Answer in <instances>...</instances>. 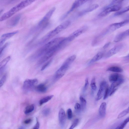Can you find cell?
Returning <instances> with one entry per match:
<instances>
[{
    "instance_id": "6da1fadb",
    "label": "cell",
    "mask_w": 129,
    "mask_h": 129,
    "mask_svg": "<svg viewBox=\"0 0 129 129\" xmlns=\"http://www.w3.org/2000/svg\"><path fill=\"white\" fill-rule=\"evenodd\" d=\"M64 38L58 37L53 39L38 49L32 55L31 58L35 59L43 56L50 49L58 45Z\"/></svg>"
},
{
    "instance_id": "7a4b0ae2",
    "label": "cell",
    "mask_w": 129,
    "mask_h": 129,
    "mask_svg": "<svg viewBox=\"0 0 129 129\" xmlns=\"http://www.w3.org/2000/svg\"><path fill=\"white\" fill-rule=\"evenodd\" d=\"M60 43L58 45L50 49L42 56V57L38 61V64L40 65L45 62L53 55L57 51L61 49L60 46Z\"/></svg>"
},
{
    "instance_id": "3957f363",
    "label": "cell",
    "mask_w": 129,
    "mask_h": 129,
    "mask_svg": "<svg viewBox=\"0 0 129 129\" xmlns=\"http://www.w3.org/2000/svg\"><path fill=\"white\" fill-rule=\"evenodd\" d=\"M129 21L128 20H126L120 22L111 24L106 28L101 34L104 36L109 33L113 32L124 26L128 23Z\"/></svg>"
},
{
    "instance_id": "277c9868",
    "label": "cell",
    "mask_w": 129,
    "mask_h": 129,
    "mask_svg": "<svg viewBox=\"0 0 129 129\" xmlns=\"http://www.w3.org/2000/svg\"><path fill=\"white\" fill-rule=\"evenodd\" d=\"M55 8L53 7L46 14L43 18L39 22L38 26L40 28L46 27L48 25L49 21L55 10Z\"/></svg>"
},
{
    "instance_id": "5b68a950",
    "label": "cell",
    "mask_w": 129,
    "mask_h": 129,
    "mask_svg": "<svg viewBox=\"0 0 129 129\" xmlns=\"http://www.w3.org/2000/svg\"><path fill=\"white\" fill-rule=\"evenodd\" d=\"M19 4L9 11L5 13L0 18V21H2L7 19L17 12L22 10Z\"/></svg>"
},
{
    "instance_id": "8992f818",
    "label": "cell",
    "mask_w": 129,
    "mask_h": 129,
    "mask_svg": "<svg viewBox=\"0 0 129 129\" xmlns=\"http://www.w3.org/2000/svg\"><path fill=\"white\" fill-rule=\"evenodd\" d=\"M38 83V81L37 79H27L23 83V88L25 91H29L31 90Z\"/></svg>"
},
{
    "instance_id": "52a82bcc",
    "label": "cell",
    "mask_w": 129,
    "mask_h": 129,
    "mask_svg": "<svg viewBox=\"0 0 129 129\" xmlns=\"http://www.w3.org/2000/svg\"><path fill=\"white\" fill-rule=\"evenodd\" d=\"M89 0H75L70 9L62 16L61 20L65 19L71 12Z\"/></svg>"
},
{
    "instance_id": "ba28073f",
    "label": "cell",
    "mask_w": 129,
    "mask_h": 129,
    "mask_svg": "<svg viewBox=\"0 0 129 129\" xmlns=\"http://www.w3.org/2000/svg\"><path fill=\"white\" fill-rule=\"evenodd\" d=\"M121 5L120 4H116L112 6H110L105 8L99 15V17H102L105 16L113 12L119 11L121 9Z\"/></svg>"
},
{
    "instance_id": "9c48e42d",
    "label": "cell",
    "mask_w": 129,
    "mask_h": 129,
    "mask_svg": "<svg viewBox=\"0 0 129 129\" xmlns=\"http://www.w3.org/2000/svg\"><path fill=\"white\" fill-rule=\"evenodd\" d=\"M71 23V22L69 20H67L63 22L54 29L51 31L52 34L54 36L61 31L67 28L70 25Z\"/></svg>"
},
{
    "instance_id": "30bf717a",
    "label": "cell",
    "mask_w": 129,
    "mask_h": 129,
    "mask_svg": "<svg viewBox=\"0 0 129 129\" xmlns=\"http://www.w3.org/2000/svg\"><path fill=\"white\" fill-rule=\"evenodd\" d=\"M69 67L63 64L61 66L56 72L54 76V79L58 80L65 74Z\"/></svg>"
},
{
    "instance_id": "8fae6325",
    "label": "cell",
    "mask_w": 129,
    "mask_h": 129,
    "mask_svg": "<svg viewBox=\"0 0 129 129\" xmlns=\"http://www.w3.org/2000/svg\"><path fill=\"white\" fill-rule=\"evenodd\" d=\"M87 29V27L86 26H84L81 27L74 32L70 36L67 37L68 39L69 40V41L71 42L75 38L85 32Z\"/></svg>"
},
{
    "instance_id": "7c38bea8",
    "label": "cell",
    "mask_w": 129,
    "mask_h": 129,
    "mask_svg": "<svg viewBox=\"0 0 129 129\" xmlns=\"http://www.w3.org/2000/svg\"><path fill=\"white\" fill-rule=\"evenodd\" d=\"M107 86V84L106 81H103L101 83L99 89L97 94V101L99 100L102 98Z\"/></svg>"
},
{
    "instance_id": "4fadbf2b",
    "label": "cell",
    "mask_w": 129,
    "mask_h": 129,
    "mask_svg": "<svg viewBox=\"0 0 129 129\" xmlns=\"http://www.w3.org/2000/svg\"><path fill=\"white\" fill-rule=\"evenodd\" d=\"M123 47L122 44H119L114 46L109 50L106 53L105 58H109L118 53L121 49Z\"/></svg>"
},
{
    "instance_id": "5bb4252c",
    "label": "cell",
    "mask_w": 129,
    "mask_h": 129,
    "mask_svg": "<svg viewBox=\"0 0 129 129\" xmlns=\"http://www.w3.org/2000/svg\"><path fill=\"white\" fill-rule=\"evenodd\" d=\"M21 17L20 14H17L13 16L7 22V25L10 27H14L18 23Z\"/></svg>"
},
{
    "instance_id": "9a60e30c",
    "label": "cell",
    "mask_w": 129,
    "mask_h": 129,
    "mask_svg": "<svg viewBox=\"0 0 129 129\" xmlns=\"http://www.w3.org/2000/svg\"><path fill=\"white\" fill-rule=\"evenodd\" d=\"M18 32V31H16L3 35L0 38V46L2 45L7 40L13 36Z\"/></svg>"
},
{
    "instance_id": "2e32d148",
    "label": "cell",
    "mask_w": 129,
    "mask_h": 129,
    "mask_svg": "<svg viewBox=\"0 0 129 129\" xmlns=\"http://www.w3.org/2000/svg\"><path fill=\"white\" fill-rule=\"evenodd\" d=\"M58 118L60 126L61 127L63 126L65 123L66 115L65 111L62 108H61L59 111Z\"/></svg>"
},
{
    "instance_id": "e0dca14e",
    "label": "cell",
    "mask_w": 129,
    "mask_h": 129,
    "mask_svg": "<svg viewBox=\"0 0 129 129\" xmlns=\"http://www.w3.org/2000/svg\"><path fill=\"white\" fill-rule=\"evenodd\" d=\"M129 30L128 29L117 35L115 37L114 41L118 42L123 40L129 36Z\"/></svg>"
},
{
    "instance_id": "ac0fdd59",
    "label": "cell",
    "mask_w": 129,
    "mask_h": 129,
    "mask_svg": "<svg viewBox=\"0 0 129 129\" xmlns=\"http://www.w3.org/2000/svg\"><path fill=\"white\" fill-rule=\"evenodd\" d=\"M99 5L97 4L92 5L80 12L79 14V15L80 16H82L87 12L94 10L97 9Z\"/></svg>"
},
{
    "instance_id": "d6986e66",
    "label": "cell",
    "mask_w": 129,
    "mask_h": 129,
    "mask_svg": "<svg viewBox=\"0 0 129 129\" xmlns=\"http://www.w3.org/2000/svg\"><path fill=\"white\" fill-rule=\"evenodd\" d=\"M104 55L102 52H100L94 55L89 61L88 64H90L96 62L101 59Z\"/></svg>"
},
{
    "instance_id": "ffe728a7",
    "label": "cell",
    "mask_w": 129,
    "mask_h": 129,
    "mask_svg": "<svg viewBox=\"0 0 129 129\" xmlns=\"http://www.w3.org/2000/svg\"><path fill=\"white\" fill-rule=\"evenodd\" d=\"M124 81L123 77L120 78L116 81L112 82L110 87L109 88V91L114 89H117L118 87Z\"/></svg>"
},
{
    "instance_id": "44dd1931",
    "label": "cell",
    "mask_w": 129,
    "mask_h": 129,
    "mask_svg": "<svg viewBox=\"0 0 129 129\" xmlns=\"http://www.w3.org/2000/svg\"><path fill=\"white\" fill-rule=\"evenodd\" d=\"M106 104L105 102L102 103L99 109V114L100 116L102 118L104 117L106 114Z\"/></svg>"
},
{
    "instance_id": "7402d4cb",
    "label": "cell",
    "mask_w": 129,
    "mask_h": 129,
    "mask_svg": "<svg viewBox=\"0 0 129 129\" xmlns=\"http://www.w3.org/2000/svg\"><path fill=\"white\" fill-rule=\"evenodd\" d=\"M123 77L121 75L117 74L114 73L111 75L109 77V80L111 82H113L117 81L120 78Z\"/></svg>"
},
{
    "instance_id": "603a6c76",
    "label": "cell",
    "mask_w": 129,
    "mask_h": 129,
    "mask_svg": "<svg viewBox=\"0 0 129 129\" xmlns=\"http://www.w3.org/2000/svg\"><path fill=\"white\" fill-rule=\"evenodd\" d=\"M47 87L43 84H41L37 85L36 89L38 91L41 92H45L47 90Z\"/></svg>"
},
{
    "instance_id": "cb8c5ba5",
    "label": "cell",
    "mask_w": 129,
    "mask_h": 129,
    "mask_svg": "<svg viewBox=\"0 0 129 129\" xmlns=\"http://www.w3.org/2000/svg\"><path fill=\"white\" fill-rule=\"evenodd\" d=\"M107 71L121 73L123 72V69L117 66H113L108 68L107 70Z\"/></svg>"
},
{
    "instance_id": "d4e9b609",
    "label": "cell",
    "mask_w": 129,
    "mask_h": 129,
    "mask_svg": "<svg viewBox=\"0 0 129 129\" xmlns=\"http://www.w3.org/2000/svg\"><path fill=\"white\" fill-rule=\"evenodd\" d=\"M76 58V55H73L68 58L63 63L69 66L75 60Z\"/></svg>"
},
{
    "instance_id": "484cf974",
    "label": "cell",
    "mask_w": 129,
    "mask_h": 129,
    "mask_svg": "<svg viewBox=\"0 0 129 129\" xmlns=\"http://www.w3.org/2000/svg\"><path fill=\"white\" fill-rule=\"evenodd\" d=\"M10 59L11 56H8L0 62V69L4 68Z\"/></svg>"
},
{
    "instance_id": "4316f807",
    "label": "cell",
    "mask_w": 129,
    "mask_h": 129,
    "mask_svg": "<svg viewBox=\"0 0 129 129\" xmlns=\"http://www.w3.org/2000/svg\"><path fill=\"white\" fill-rule=\"evenodd\" d=\"M34 109V104H31L27 106L25 108L24 112L25 114H27L33 111Z\"/></svg>"
},
{
    "instance_id": "83f0119b",
    "label": "cell",
    "mask_w": 129,
    "mask_h": 129,
    "mask_svg": "<svg viewBox=\"0 0 129 129\" xmlns=\"http://www.w3.org/2000/svg\"><path fill=\"white\" fill-rule=\"evenodd\" d=\"M80 106L81 110L83 111L85 109L86 104V102L85 99L82 96H80Z\"/></svg>"
},
{
    "instance_id": "f1b7e54d",
    "label": "cell",
    "mask_w": 129,
    "mask_h": 129,
    "mask_svg": "<svg viewBox=\"0 0 129 129\" xmlns=\"http://www.w3.org/2000/svg\"><path fill=\"white\" fill-rule=\"evenodd\" d=\"M53 95H50L45 97L41 99L39 101V104L40 105L45 103L50 100L53 97Z\"/></svg>"
},
{
    "instance_id": "f546056e",
    "label": "cell",
    "mask_w": 129,
    "mask_h": 129,
    "mask_svg": "<svg viewBox=\"0 0 129 129\" xmlns=\"http://www.w3.org/2000/svg\"><path fill=\"white\" fill-rule=\"evenodd\" d=\"M129 10V7L128 6L123 8L121 10L116 12L114 14V15L117 16L121 15L124 13L128 11Z\"/></svg>"
},
{
    "instance_id": "4dcf8cb0",
    "label": "cell",
    "mask_w": 129,
    "mask_h": 129,
    "mask_svg": "<svg viewBox=\"0 0 129 129\" xmlns=\"http://www.w3.org/2000/svg\"><path fill=\"white\" fill-rule=\"evenodd\" d=\"M129 108H127L123 111L121 112L118 115V118L119 119L123 117L129 113Z\"/></svg>"
},
{
    "instance_id": "1f68e13d",
    "label": "cell",
    "mask_w": 129,
    "mask_h": 129,
    "mask_svg": "<svg viewBox=\"0 0 129 129\" xmlns=\"http://www.w3.org/2000/svg\"><path fill=\"white\" fill-rule=\"evenodd\" d=\"M90 86L92 90L93 91L96 90V85L95 80V77H93L92 79Z\"/></svg>"
},
{
    "instance_id": "d6a6232c",
    "label": "cell",
    "mask_w": 129,
    "mask_h": 129,
    "mask_svg": "<svg viewBox=\"0 0 129 129\" xmlns=\"http://www.w3.org/2000/svg\"><path fill=\"white\" fill-rule=\"evenodd\" d=\"M129 118L127 117L125 120L119 126L117 127L116 129H123L125 126L126 124L129 121Z\"/></svg>"
},
{
    "instance_id": "836d02e7",
    "label": "cell",
    "mask_w": 129,
    "mask_h": 129,
    "mask_svg": "<svg viewBox=\"0 0 129 129\" xmlns=\"http://www.w3.org/2000/svg\"><path fill=\"white\" fill-rule=\"evenodd\" d=\"M7 79V75H4L0 80V88L3 85L6 81Z\"/></svg>"
},
{
    "instance_id": "e575fe53",
    "label": "cell",
    "mask_w": 129,
    "mask_h": 129,
    "mask_svg": "<svg viewBox=\"0 0 129 129\" xmlns=\"http://www.w3.org/2000/svg\"><path fill=\"white\" fill-rule=\"evenodd\" d=\"M110 91L109 88L108 87L106 89L104 95L103 99L105 100L109 96V95Z\"/></svg>"
},
{
    "instance_id": "d590c367",
    "label": "cell",
    "mask_w": 129,
    "mask_h": 129,
    "mask_svg": "<svg viewBox=\"0 0 129 129\" xmlns=\"http://www.w3.org/2000/svg\"><path fill=\"white\" fill-rule=\"evenodd\" d=\"M52 61V59H50L42 67L41 71H42L45 69L51 63Z\"/></svg>"
},
{
    "instance_id": "8d00e7d4",
    "label": "cell",
    "mask_w": 129,
    "mask_h": 129,
    "mask_svg": "<svg viewBox=\"0 0 129 129\" xmlns=\"http://www.w3.org/2000/svg\"><path fill=\"white\" fill-rule=\"evenodd\" d=\"M79 120L78 119H76L74 121L73 123L69 128L70 129H72L75 127L78 124Z\"/></svg>"
},
{
    "instance_id": "74e56055",
    "label": "cell",
    "mask_w": 129,
    "mask_h": 129,
    "mask_svg": "<svg viewBox=\"0 0 129 129\" xmlns=\"http://www.w3.org/2000/svg\"><path fill=\"white\" fill-rule=\"evenodd\" d=\"M67 116L69 119H71L73 117V114L71 109H69L67 111Z\"/></svg>"
},
{
    "instance_id": "f35d334b",
    "label": "cell",
    "mask_w": 129,
    "mask_h": 129,
    "mask_svg": "<svg viewBox=\"0 0 129 129\" xmlns=\"http://www.w3.org/2000/svg\"><path fill=\"white\" fill-rule=\"evenodd\" d=\"M74 108L77 112H79L81 110L80 104L78 103H76L75 105Z\"/></svg>"
},
{
    "instance_id": "ab89813d",
    "label": "cell",
    "mask_w": 129,
    "mask_h": 129,
    "mask_svg": "<svg viewBox=\"0 0 129 129\" xmlns=\"http://www.w3.org/2000/svg\"><path fill=\"white\" fill-rule=\"evenodd\" d=\"M85 84L83 88V91H85L87 89L88 87L89 83L88 81V79L87 78H86L85 81Z\"/></svg>"
},
{
    "instance_id": "60d3db41",
    "label": "cell",
    "mask_w": 129,
    "mask_h": 129,
    "mask_svg": "<svg viewBox=\"0 0 129 129\" xmlns=\"http://www.w3.org/2000/svg\"><path fill=\"white\" fill-rule=\"evenodd\" d=\"M50 110L49 108H47L44 109L43 111V114L45 116L48 115L50 112Z\"/></svg>"
},
{
    "instance_id": "b9f144b4",
    "label": "cell",
    "mask_w": 129,
    "mask_h": 129,
    "mask_svg": "<svg viewBox=\"0 0 129 129\" xmlns=\"http://www.w3.org/2000/svg\"><path fill=\"white\" fill-rule=\"evenodd\" d=\"M124 0H113L111 3V4L110 5H112L114 4L119 3Z\"/></svg>"
},
{
    "instance_id": "7bdbcfd3",
    "label": "cell",
    "mask_w": 129,
    "mask_h": 129,
    "mask_svg": "<svg viewBox=\"0 0 129 129\" xmlns=\"http://www.w3.org/2000/svg\"><path fill=\"white\" fill-rule=\"evenodd\" d=\"M7 45L8 44L6 43L5 44V45H4V46H3V47L0 48V55L2 53L4 49L7 46Z\"/></svg>"
},
{
    "instance_id": "ee69618b",
    "label": "cell",
    "mask_w": 129,
    "mask_h": 129,
    "mask_svg": "<svg viewBox=\"0 0 129 129\" xmlns=\"http://www.w3.org/2000/svg\"><path fill=\"white\" fill-rule=\"evenodd\" d=\"M31 119L30 118H28L25 120L24 121V123L25 124H28L31 122Z\"/></svg>"
},
{
    "instance_id": "f6af8a7d",
    "label": "cell",
    "mask_w": 129,
    "mask_h": 129,
    "mask_svg": "<svg viewBox=\"0 0 129 129\" xmlns=\"http://www.w3.org/2000/svg\"><path fill=\"white\" fill-rule=\"evenodd\" d=\"M40 126V124L38 120L37 121V122L36 124L33 127V128L34 129H39Z\"/></svg>"
},
{
    "instance_id": "bcb514c9",
    "label": "cell",
    "mask_w": 129,
    "mask_h": 129,
    "mask_svg": "<svg viewBox=\"0 0 129 129\" xmlns=\"http://www.w3.org/2000/svg\"><path fill=\"white\" fill-rule=\"evenodd\" d=\"M110 44V42H109L105 44L103 47L104 49H106L107 48Z\"/></svg>"
},
{
    "instance_id": "7dc6e473",
    "label": "cell",
    "mask_w": 129,
    "mask_h": 129,
    "mask_svg": "<svg viewBox=\"0 0 129 129\" xmlns=\"http://www.w3.org/2000/svg\"><path fill=\"white\" fill-rule=\"evenodd\" d=\"M124 61H127L128 62L129 61V55L128 54L127 56H126L124 58Z\"/></svg>"
},
{
    "instance_id": "c3c4849f",
    "label": "cell",
    "mask_w": 129,
    "mask_h": 129,
    "mask_svg": "<svg viewBox=\"0 0 129 129\" xmlns=\"http://www.w3.org/2000/svg\"><path fill=\"white\" fill-rule=\"evenodd\" d=\"M3 11V9H1L0 10V14L2 13Z\"/></svg>"
}]
</instances>
